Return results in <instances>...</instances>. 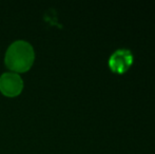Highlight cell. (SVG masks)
<instances>
[{
    "mask_svg": "<svg viewBox=\"0 0 155 154\" xmlns=\"http://www.w3.org/2000/svg\"><path fill=\"white\" fill-rule=\"evenodd\" d=\"M35 60V51L29 42L17 40L6 50L4 62L14 73H23L32 68Z\"/></svg>",
    "mask_w": 155,
    "mask_h": 154,
    "instance_id": "obj_1",
    "label": "cell"
},
{
    "mask_svg": "<svg viewBox=\"0 0 155 154\" xmlns=\"http://www.w3.org/2000/svg\"><path fill=\"white\" fill-rule=\"evenodd\" d=\"M134 56L128 49H118L109 58V67L114 73L124 74L132 67Z\"/></svg>",
    "mask_w": 155,
    "mask_h": 154,
    "instance_id": "obj_2",
    "label": "cell"
},
{
    "mask_svg": "<svg viewBox=\"0 0 155 154\" xmlns=\"http://www.w3.org/2000/svg\"><path fill=\"white\" fill-rule=\"evenodd\" d=\"M23 89V80L19 74L6 72L0 76V92L8 97L18 96Z\"/></svg>",
    "mask_w": 155,
    "mask_h": 154,
    "instance_id": "obj_3",
    "label": "cell"
}]
</instances>
